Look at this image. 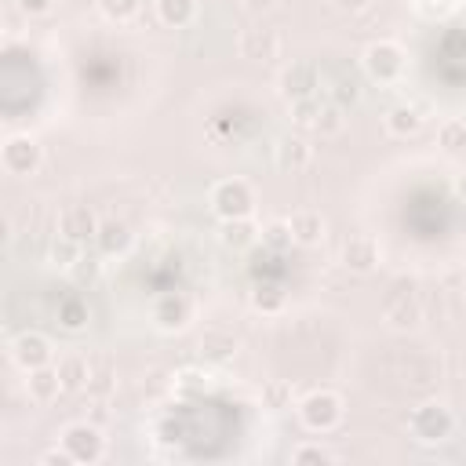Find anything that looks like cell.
Listing matches in <instances>:
<instances>
[{
  "label": "cell",
  "mask_w": 466,
  "mask_h": 466,
  "mask_svg": "<svg viewBox=\"0 0 466 466\" xmlns=\"http://www.w3.org/2000/svg\"><path fill=\"white\" fill-rule=\"evenodd\" d=\"M462 190H466V179H462Z\"/></svg>",
  "instance_id": "obj_19"
},
{
  "label": "cell",
  "mask_w": 466,
  "mask_h": 466,
  "mask_svg": "<svg viewBox=\"0 0 466 466\" xmlns=\"http://www.w3.org/2000/svg\"><path fill=\"white\" fill-rule=\"evenodd\" d=\"M77 252H80V248H77V240L70 237V240H62V244H55L51 248V255H55V263H62V266H70L73 259H77Z\"/></svg>",
  "instance_id": "obj_13"
},
{
  "label": "cell",
  "mask_w": 466,
  "mask_h": 466,
  "mask_svg": "<svg viewBox=\"0 0 466 466\" xmlns=\"http://www.w3.org/2000/svg\"><path fill=\"white\" fill-rule=\"evenodd\" d=\"M292 230L299 233V240H317L321 219H314V215H295V219H292Z\"/></svg>",
  "instance_id": "obj_9"
},
{
  "label": "cell",
  "mask_w": 466,
  "mask_h": 466,
  "mask_svg": "<svg viewBox=\"0 0 466 466\" xmlns=\"http://www.w3.org/2000/svg\"><path fill=\"white\" fill-rule=\"evenodd\" d=\"M58 379H62V376H51V371H37V376L29 379V386H33V397H37V401H51L55 390H58Z\"/></svg>",
  "instance_id": "obj_8"
},
{
  "label": "cell",
  "mask_w": 466,
  "mask_h": 466,
  "mask_svg": "<svg viewBox=\"0 0 466 466\" xmlns=\"http://www.w3.org/2000/svg\"><path fill=\"white\" fill-rule=\"evenodd\" d=\"M441 142H445L448 149H462V146H466V124H462V120L448 124L445 135H441Z\"/></svg>",
  "instance_id": "obj_11"
},
{
  "label": "cell",
  "mask_w": 466,
  "mask_h": 466,
  "mask_svg": "<svg viewBox=\"0 0 466 466\" xmlns=\"http://www.w3.org/2000/svg\"><path fill=\"white\" fill-rule=\"evenodd\" d=\"M244 8L248 11H266V8H273V0H244Z\"/></svg>",
  "instance_id": "obj_16"
},
{
  "label": "cell",
  "mask_w": 466,
  "mask_h": 466,
  "mask_svg": "<svg viewBox=\"0 0 466 466\" xmlns=\"http://www.w3.org/2000/svg\"><path fill=\"white\" fill-rule=\"evenodd\" d=\"M346 263L357 266V270H368L371 263H376V248H371V240H364V237L350 240L346 244Z\"/></svg>",
  "instance_id": "obj_4"
},
{
  "label": "cell",
  "mask_w": 466,
  "mask_h": 466,
  "mask_svg": "<svg viewBox=\"0 0 466 466\" xmlns=\"http://www.w3.org/2000/svg\"><path fill=\"white\" fill-rule=\"evenodd\" d=\"M309 161V149H306V142H281V164L285 168H302Z\"/></svg>",
  "instance_id": "obj_7"
},
{
  "label": "cell",
  "mask_w": 466,
  "mask_h": 466,
  "mask_svg": "<svg viewBox=\"0 0 466 466\" xmlns=\"http://www.w3.org/2000/svg\"><path fill=\"white\" fill-rule=\"evenodd\" d=\"M106 11L113 18H128V15L139 11V4H135V0H106Z\"/></svg>",
  "instance_id": "obj_14"
},
{
  "label": "cell",
  "mask_w": 466,
  "mask_h": 466,
  "mask_svg": "<svg viewBox=\"0 0 466 466\" xmlns=\"http://www.w3.org/2000/svg\"><path fill=\"white\" fill-rule=\"evenodd\" d=\"M15 357L22 361V364H41L48 354H44V343H41V339H18V343H15Z\"/></svg>",
  "instance_id": "obj_6"
},
{
  "label": "cell",
  "mask_w": 466,
  "mask_h": 466,
  "mask_svg": "<svg viewBox=\"0 0 466 466\" xmlns=\"http://www.w3.org/2000/svg\"><path fill=\"white\" fill-rule=\"evenodd\" d=\"M62 233L73 237V240H84L95 233V219H91L88 208H70L66 215H62Z\"/></svg>",
  "instance_id": "obj_2"
},
{
  "label": "cell",
  "mask_w": 466,
  "mask_h": 466,
  "mask_svg": "<svg viewBox=\"0 0 466 466\" xmlns=\"http://www.w3.org/2000/svg\"><path fill=\"white\" fill-rule=\"evenodd\" d=\"M324 117H328V120H317L321 132H339V128H343V120H339V110H328Z\"/></svg>",
  "instance_id": "obj_15"
},
{
  "label": "cell",
  "mask_w": 466,
  "mask_h": 466,
  "mask_svg": "<svg viewBox=\"0 0 466 466\" xmlns=\"http://www.w3.org/2000/svg\"><path fill=\"white\" fill-rule=\"evenodd\" d=\"M58 376H62V386H66V390H77L88 379V364L80 357H73V361H66V364L58 368Z\"/></svg>",
  "instance_id": "obj_5"
},
{
  "label": "cell",
  "mask_w": 466,
  "mask_h": 466,
  "mask_svg": "<svg viewBox=\"0 0 466 466\" xmlns=\"http://www.w3.org/2000/svg\"><path fill=\"white\" fill-rule=\"evenodd\" d=\"M285 91L288 95H295V99H309V91L317 88V77H314V70L309 66H292L288 73H285Z\"/></svg>",
  "instance_id": "obj_3"
},
{
  "label": "cell",
  "mask_w": 466,
  "mask_h": 466,
  "mask_svg": "<svg viewBox=\"0 0 466 466\" xmlns=\"http://www.w3.org/2000/svg\"><path fill=\"white\" fill-rule=\"evenodd\" d=\"M226 240H230V244H244V226H230Z\"/></svg>",
  "instance_id": "obj_17"
},
{
  "label": "cell",
  "mask_w": 466,
  "mask_h": 466,
  "mask_svg": "<svg viewBox=\"0 0 466 466\" xmlns=\"http://www.w3.org/2000/svg\"><path fill=\"white\" fill-rule=\"evenodd\" d=\"M390 321H393V324H415V321H419V306L408 302V299L401 302V306H390Z\"/></svg>",
  "instance_id": "obj_10"
},
{
  "label": "cell",
  "mask_w": 466,
  "mask_h": 466,
  "mask_svg": "<svg viewBox=\"0 0 466 466\" xmlns=\"http://www.w3.org/2000/svg\"><path fill=\"white\" fill-rule=\"evenodd\" d=\"M281 41H277L273 29H252V33L244 37V55L248 58H273Z\"/></svg>",
  "instance_id": "obj_1"
},
{
  "label": "cell",
  "mask_w": 466,
  "mask_h": 466,
  "mask_svg": "<svg viewBox=\"0 0 466 466\" xmlns=\"http://www.w3.org/2000/svg\"><path fill=\"white\" fill-rule=\"evenodd\" d=\"M314 117H321L317 102H309V99H299V102H295V124H302V128H309V124H317Z\"/></svg>",
  "instance_id": "obj_12"
},
{
  "label": "cell",
  "mask_w": 466,
  "mask_h": 466,
  "mask_svg": "<svg viewBox=\"0 0 466 466\" xmlns=\"http://www.w3.org/2000/svg\"><path fill=\"white\" fill-rule=\"evenodd\" d=\"M339 4H343V8H364L368 0H339Z\"/></svg>",
  "instance_id": "obj_18"
}]
</instances>
